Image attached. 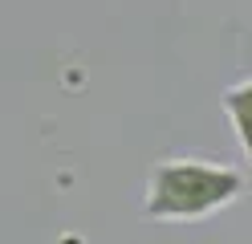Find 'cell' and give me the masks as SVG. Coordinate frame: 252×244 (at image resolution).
I'll use <instances>...</instances> for the list:
<instances>
[{"label":"cell","instance_id":"7a4b0ae2","mask_svg":"<svg viewBox=\"0 0 252 244\" xmlns=\"http://www.w3.org/2000/svg\"><path fill=\"white\" fill-rule=\"evenodd\" d=\"M248 102H252V86L248 81H240L236 90H228L224 94V114L232 118V126H236V139H240V151L248 155V146H252V118H248Z\"/></svg>","mask_w":252,"mask_h":244},{"label":"cell","instance_id":"6da1fadb","mask_svg":"<svg viewBox=\"0 0 252 244\" xmlns=\"http://www.w3.org/2000/svg\"><path fill=\"white\" fill-rule=\"evenodd\" d=\"M244 195V171L208 159H163L147 175L151 220H203Z\"/></svg>","mask_w":252,"mask_h":244}]
</instances>
